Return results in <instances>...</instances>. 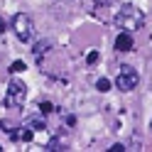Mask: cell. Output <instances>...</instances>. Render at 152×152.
I'll use <instances>...</instances> for the list:
<instances>
[{"label":"cell","instance_id":"obj_10","mask_svg":"<svg viewBox=\"0 0 152 152\" xmlns=\"http://www.w3.org/2000/svg\"><path fill=\"white\" fill-rule=\"evenodd\" d=\"M81 5L86 7L88 12H93V10H101V0H81Z\"/></svg>","mask_w":152,"mask_h":152},{"label":"cell","instance_id":"obj_13","mask_svg":"<svg viewBox=\"0 0 152 152\" xmlns=\"http://www.w3.org/2000/svg\"><path fill=\"white\" fill-rule=\"evenodd\" d=\"M7 71H10V74H20V71H25V61H12Z\"/></svg>","mask_w":152,"mask_h":152},{"label":"cell","instance_id":"obj_8","mask_svg":"<svg viewBox=\"0 0 152 152\" xmlns=\"http://www.w3.org/2000/svg\"><path fill=\"white\" fill-rule=\"evenodd\" d=\"M25 125H27V128H32V130H44V128H47V123H44V115H42V113H37V115H32V118H27V120H25Z\"/></svg>","mask_w":152,"mask_h":152},{"label":"cell","instance_id":"obj_11","mask_svg":"<svg viewBox=\"0 0 152 152\" xmlns=\"http://www.w3.org/2000/svg\"><path fill=\"white\" fill-rule=\"evenodd\" d=\"M96 88H98L101 93L110 91V81H108V79H98V81H96Z\"/></svg>","mask_w":152,"mask_h":152},{"label":"cell","instance_id":"obj_6","mask_svg":"<svg viewBox=\"0 0 152 152\" xmlns=\"http://www.w3.org/2000/svg\"><path fill=\"white\" fill-rule=\"evenodd\" d=\"M49 47H52V42H49V39H39V42H34V47H32L34 59H37V61H42V56L49 52Z\"/></svg>","mask_w":152,"mask_h":152},{"label":"cell","instance_id":"obj_3","mask_svg":"<svg viewBox=\"0 0 152 152\" xmlns=\"http://www.w3.org/2000/svg\"><path fill=\"white\" fill-rule=\"evenodd\" d=\"M137 83H140L137 69H132L130 64H123L120 69H118V76H115V88L123 91V93H128V91H135Z\"/></svg>","mask_w":152,"mask_h":152},{"label":"cell","instance_id":"obj_16","mask_svg":"<svg viewBox=\"0 0 152 152\" xmlns=\"http://www.w3.org/2000/svg\"><path fill=\"white\" fill-rule=\"evenodd\" d=\"M115 0H101V7H106V5H113Z\"/></svg>","mask_w":152,"mask_h":152},{"label":"cell","instance_id":"obj_1","mask_svg":"<svg viewBox=\"0 0 152 152\" xmlns=\"http://www.w3.org/2000/svg\"><path fill=\"white\" fill-rule=\"evenodd\" d=\"M113 22H115V27L123 30V32H135V30H140V27L145 25V12L137 10L135 5H123V7H118Z\"/></svg>","mask_w":152,"mask_h":152},{"label":"cell","instance_id":"obj_2","mask_svg":"<svg viewBox=\"0 0 152 152\" xmlns=\"http://www.w3.org/2000/svg\"><path fill=\"white\" fill-rule=\"evenodd\" d=\"M12 32H15V37L20 42H30L32 37H34V20H32V15L17 12L12 17Z\"/></svg>","mask_w":152,"mask_h":152},{"label":"cell","instance_id":"obj_7","mask_svg":"<svg viewBox=\"0 0 152 152\" xmlns=\"http://www.w3.org/2000/svg\"><path fill=\"white\" fill-rule=\"evenodd\" d=\"M34 137V130L32 128H27V125H22L20 130H12V140H22V142H30Z\"/></svg>","mask_w":152,"mask_h":152},{"label":"cell","instance_id":"obj_9","mask_svg":"<svg viewBox=\"0 0 152 152\" xmlns=\"http://www.w3.org/2000/svg\"><path fill=\"white\" fill-rule=\"evenodd\" d=\"M44 150H49V152H56V150H66V142H61L59 137H54V140H49V145H47Z\"/></svg>","mask_w":152,"mask_h":152},{"label":"cell","instance_id":"obj_17","mask_svg":"<svg viewBox=\"0 0 152 152\" xmlns=\"http://www.w3.org/2000/svg\"><path fill=\"white\" fill-rule=\"evenodd\" d=\"M3 30H5V17L0 15V32H3Z\"/></svg>","mask_w":152,"mask_h":152},{"label":"cell","instance_id":"obj_14","mask_svg":"<svg viewBox=\"0 0 152 152\" xmlns=\"http://www.w3.org/2000/svg\"><path fill=\"white\" fill-rule=\"evenodd\" d=\"M125 150H128L125 142H113V145L108 147V152H125Z\"/></svg>","mask_w":152,"mask_h":152},{"label":"cell","instance_id":"obj_4","mask_svg":"<svg viewBox=\"0 0 152 152\" xmlns=\"http://www.w3.org/2000/svg\"><path fill=\"white\" fill-rule=\"evenodd\" d=\"M25 101H27V86L22 81L12 79L7 83V91H5V106L7 108H22Z\"/></svg>","mask_w":152,"mask_h":152},{"label":"cell","instance_id":"obj_15","mask_svg":"<svg viewBox=\"0 0 152 152\" xmlns=\"http://www.w3.org/2000/svg\"><path fill=\"white\" fill-rule=\"evenodd\" d=\"M98 61V52H88V56H86V64H96Z\"/></svg>","mask_w":152,"mask_h":152},{"label":"cell","instance_id":"obj_12","mask_svg":"<svg viewBox=\"0 0 152 152\" xmlns=\"http://www.w3.org/2000/svg\"><path fill=\"white\" fill-rule=\"evenodd\" d=\"M37 108H39V113H42V115H47V113H52V110H54V106H52L49 101H42Z\"/></svg>","mask_w":152,"mask_h":152},{"label":"cell","instance_id":"obj_5","mask_svg":"<svg viewBox=\"0 0 152 152\" xmlns=\"http://www.w3.org/2000/svg\"><path fill=\"white\" fill-rule=\"evenodd\" d=\"M132 32H120L118 34V39H115V49L118 52H130L132 49Z\"/></svg>","mask_w":152,"mask_h":152}]
</instances>
